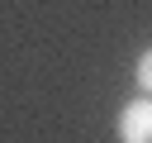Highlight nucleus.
Returning <instances> with one entry per match:
<instances>
[{"label": "nucleus", "mask_w": 152, "mask_h": 143, "mask_svg": "<svg viewBox=\"0 0 152 143\" xmlns=\"http://www.w3.org/2000/svg\"><path fill=\"white\" fill-rule=\"evenodd\" d=\"M138 86H142V91L152 95V48H147V52L138 57Z\"/></svg>", "instance_id": "nucleus-2"}, {"label": "nucleus", "mask_w": 152, "mask_h": 143, "mask_svg": "<svg viewBox=\"0 0 152 143\" xmlns=\"http://www.w3.org/2000/svg\"><path fill=\"white\" fill-rule=\"evenodd\" d=\"M119 143H152V95L124 105V114H119Z\"/></svg>", "instance_id": "nucleus-1"}]
</instances>
